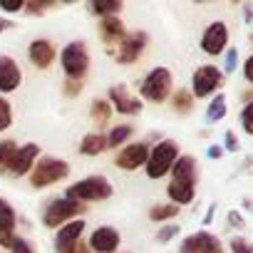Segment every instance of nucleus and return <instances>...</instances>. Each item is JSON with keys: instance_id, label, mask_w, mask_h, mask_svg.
<instances>
[{"instance_id": "1", "label": "nucleus", "mask_w": 253, "mask_h": 253, "mask_svg": "<svg viewBox=\"0 0 253 253\" xmlns=\"http://www.w3.org/2000/svg\"><path fill=\"white\" fill-rule=\"evenodd\" d=\"M174 179L169 184V196L174 199V206H184L194 201V186H196V159L194 157H179L174 164Z\"/></svg>"}, {"instance_id": "2", "label": "nucleus", "mask_w": 253, "mask_h": 253, "mask_svg": "<svg viewBox=\"0 0 253 253\" xmlns=\"http://www.w3.org/2000/svg\"><path fill=\"white\" fill-rule=\"evenodd\" d=\"M112 196V184L104 176H87L77 184H72L65 191V199H72L77 204H92V201H104Z\"/></svg>"}, {"instance_id": "3", "label": "nucleus", "mask_w": 253, "mask_h": 253, "mask_svg": "<svg viewBox=\"0 0 253 253\" xmlns=\"http://www.w3.org/2000/svg\"><path fill=\"white\" fill-rule=\"evenodd\" d=\"M70 174V164L62 162V159H55V157H42L35 162L33 171H30V184L35 189H45L60 179H65Z\"/></svg>"}, {"instance_id": "4", "label": "nucleus", "mask_w": 253, "mask_h": 253, "mask_svg": "<svg viewBox=\"0 0 253 253\" xmlns=\"http://www.w3.org/2000/svg\"><path fill=\"white\" fill-rule=\"evenodd\" d=\"M176 159H179V147L174 144V142H162V144H157L152 152H149V159H147V176L149 179H162L167 171H171L174 169V164H176Z\"/></svg>"}, {"instance_id": "5", "label": "nucleus", "mask_w": 253, "mask_h": 253, "mask_svg": "<svg viewBox=\"0 0 253 253\" xmlns=\"http://www.w3.org/2000/svg\"><path fill=\"white\" fill-rule=\"evenodd\" d=\"M82 211H84V206L77 204V201H72V199H55L45 209L42 223L47 228H57V226H65V223L75 221V216H80Z\"/></svg>"}, {"instance_id": "6", "label": "nucleus", "mask_w": 253, "mask_h": 253, "mask_svg": "<svg viewBox=\"0 0 253 253\" xmlns=\"http://www.w3.org/2000/svg\"><path fill=\"white\" fill-rule=\"evenodd\" d=\"M169 92H171V72L167 67H154L142 84V97L162 104L169 97Z\"/></svg>"}, {"instance_id": "7", "label": "nucleus", "mask_w": 253, "mask_h": 253, "mask_svg": "<svg viewBox=\"0 0 253 253\" xmlns=\"http://www.w3.org/2000/svg\"><path fill=\"white\" fill-rule=\"evenodd\" d=\"M62 70L70 80H82L87 67H89V55H87V47L84 42H70L65 50H62Z\"/></svg>"}, {"instance_id": "8", "label": "nucleus", "mask_w": 253, "mask_h": 253, "mask_svg": "<svg viewBox=\"0 0 253 253\" xmlns=\"http://www.w3.org/2000/svg\"><path fill=\"white\" fill-rule=\"evenodd\" d=\"M221 84H223V75L213 65H204L194 72V97H209Z\"/></svg>"}, {"instance_id": "9", "label": "nucleus", "mask_w": 253, "mask_h": 253, "mask_svg": "<svg viewBox=\"0 0 253 253\" xmlns=\"http://www.w3.org/2000/svg\"><path fill=\"white\" fill-rule=\"evenodd\" d=\"M147 47V33H129V35H124V40L119 42V47H117V62H122V65H132L139 55H142V50Z\"/></svg>"}, {"instance_id": "10", "label": "nucleus", "mask_w": 253, "mask_h": 253, "mask_svg": "<svg viewBox=\"0 0 253 253\" xmlns=\"http://www.w3.org/2000/svg\"><path fill=\"white\" fill-rule=\"evenodd\" d=\"M147 159H149V147H147L144 142H137V144L124 147V149L117 154L114 164H117L119 169L132 171V169H139V167H144V164H147Z\"/></svg>"}, {"instance_id": "11", "label": "nucleus", "mask_w": 253, "mask_h": 253, "mask_svg": "<svg viewBox=\"0 0 253 253\" xmlns=\"http://www.w3.org/2000/svg\"><path fill=\"white\" fill-rule=\"evenodd\" d=\"M82 231H84V218H75V221L60 226L57 238H55V251L57 253H70L82 241Z\"/></svg>"}, {"instance_id": "12", "label": "nucleus", "mask_w": 253, "mask_h": 253, "mask_svg": "<svg viewBox=\"0 0 253 253\" xmlns=\"http://www.w3.org/2000/svg\"><path fill=\"white\" fill-rule=\"evenodd\" d=\"M119 241H122V236H119L117 228H112V226H99V228H94L92 236H89V248H92L94 253H114V251L119 248Z\"/></svg>"}, {"instance_id": "13", "label": "nucleus", "mask_w": 253, "mask_h": 253, "mask_svg": "<svg viewBox=\"0 0 253 253\" xmlns=\"http://www.w3.org/2000/svg\"><path fill=\"white\" fill-rule=\"evenodd\" d=\"M181 253H223V246L218 243L216 236L199 231V233H191L181 243Z\"/></svg>"}, {"instance_id": "14", "label": "nucleus", "mask_w": 253, "mask_h": 253, "mask_svg": "<svg viewBox=\"0 0 253 253\" xmlns=\"http://www.w3.org/2000/svg\"><path fill=\"white\" fill-rule=\"evenodd\" d=\"M109 99H112V107L119 114H139L142 112V99L129 94V89H126L124 84H114L109 89Z\"/></svg>"}, {"instance_id": "15", "label": "nucleus", "mask_w": 253, "mask_h": 253, "mask_svg": "<svg viewBox=\"0 0 253 253\" xmlns=\"http://www.w3.org/2000/svg\"><path fill=\"white\" fill-rule=\"evenodd\" d=\"M38 154H40V147L38 144H25V147H18V152L13 154L8 169L15 174V176H23L28 171H33L35 162H38Z\"/></svg>"}, {"instance_id": "16", "label": "nucleus", "mask_w": 253, "mask_h": 253, "mask_svg": "<svg viewBox=\"0 0 253 253\" xmlns=\"http://www.w3.org/2000/svg\"><path fill=\"white\" fill-rule=\"evenodd\" d=\"M226 42H228V30H226V25H223V23H211V25L206 28L204 38H201V50L209 52V55H218V52H223Z\"/></svg>"}, {"instance_id": "17", "label": "nucleus", "mask_w": 253, "mask_h": 253, "mask_svg": "<svg viewBox=\"0 0 253 253\" xmlns=\"http://www.w3.org/2000/svg\"><path fill=\"white\" fill-rule=\"evenodd\" d=\"M23 72L18 67V62L8 55H0V92H13L20 87Z\"/></svg>"}, {"instance_id": "18", "label": "nucleus", "mask_w": 253, "mask_h": 253, "mask_svg": "<svg viewBox=\"0 0 253 253\" xmlns=\"http://www.w3.org/2000/svg\"><path fill=\"white\" fill-rule=\"evenodd\" d=\"M15 223H18V216H15L13 206L5 199H0V246L10 248V243L15 238Z\"/></svg>"}, {"instance_id": "19", "label": "nucleus", "mask_w": 253, "mask_h": 253, "mask_svg": "<svg viewBox=\"0 0 253 253\" xmlns=\"http://www.w3.org/2000/svg\"><path fill=\"white\" fill-rule=\"evenodd\" d=\"M28 55H30V62L35 67H50L52 60H55V47L50 40H33V45L28 47Z\"/></svg>"}, {"instance_id": "20", "label": "nucleus", "mask_w": 253, "mask_h": 253, "mask_svg": "<svg viewBox=\"0 0 253 253\" xmlns=\"http://www.w3.org/2000/svg\"><path fill=\"white\" fill-rule=\"evenodd\" d=\"M99 30H102L104 42H107V45H117V47H119V42H122L124 35H126V33H124V25H122L119 18H102Z\"/></svg>"}, {"instance_id": "21", "label": "nucleus", "mask_w": 253, "mask_h": 253, "mask_svg": "<svg viewBox=\"0 0 253 253\" xmlns=\"http://www.w3.org/2000/svg\"><path fill=\"white\" fill-rule=\"evenodd\" d=\"M104 149H107V137H102L99 132L87 134V137L82 139V144H80V152L87 154V157H97V154H102Z\"/></svg>"}, {"instance_id": "22", "label": "nucleus", "mask_w": 253, "mask_h": 253, "mask_svg": "<svg viewBox=\"0 0 253 253\" xmlns=\"http://www.w3.org/2000/svg\"><path fill=\"white\" fill-rule=\"evenodd\" d=\"M92 8V13H97V15H102V18H117V13L122 10V3L119 0H94V3L89 5Z\"/></svg>"}, {"instance_id": "23", "label": "nucleus", "mask_w": 253, "mask_h": 253, "mask_svg": "<svg viewBox=\"0 0 253 253\" xmlns=\"http://www.w3.org/2000/svg\"><path fill=\"white\" fill-rule=\"evenodd\" d=\"M89 114H92V119H94L97 124H107L109 117H112V107H109V102H104V99H94L92 107H89Z\"/></svg>"}, {"instance_id": "24", "label": "nucleus", "mask_w": 253, "mask_h": 253, "mask_svg": "<svg viewBox=\"0 0 253 253\" xmlns=\"http://www.w3.org/2000/svg\"><path fill=\"white\" fill-rule=\"evenodd\" d=\"M132 124H119V126H114V129L109 132V137H107V147H117V144H124L126 139L132 137Z\"/></svg>"}, {"instance_id": "25", "label": "nucleus", "mask_w": 253, "mask_h": 253, "mask_svg": "<svg viewBox=\"0 0 253 253\" xmlns=\"http://www.w3.org/2000/svg\"><path fill=\"white\" fill-rule=\"evenodd\" d=\"M223 114H226V97L218 94L216 99H211V104H209V109H206V119L213 124V122L223 119Z\"/></svg>"}, {"instance_id": "26", "label": "nucleus", "mask_w": 253, "mask_h": 253, "mask_svg": "<svg viewBox=\"0 0 253 253\" xmlns=\"http://www.w3.org/2000/svg\"><path fill=\"white\" fill-rule=\"evenodd\" d=\"M176 213H179V206H174V204H159V206H152L149 218L152 221H167V218H174Z\"/></svg>"}, {"instance_id": "27", "label": "nucleus", "mask_w": 253, "mask_h": 253, "mask_svg": "<svg viewBox=\"0 0 253 253\" xmlns=\"http://www.w3.org/2000/svg\"><path fill=\"white\" fill-rule=\"evenodd\" d=\"M191 107H194V94L186 92V89H179L174 94V109L176 112H189Z\"/></svg>"}, {"instance_id": "28", "label": "nucleus", "mask_w": 253, "mask_h": 253, "mask_svg": "<svg viewBox=\"0 0 253 253\" xmlns=\"http://www.w3.org/2000/svg\"><path fill=\"white\" fill-rule=\"evenodd\" d=\"M15 152H18V144H15L13 139H5V142H0V167H8Z\"/></svg>"}, {"instance_id": "29", "label": "nucleus", "mask_w": 253, "mask_h": 253, "mask_svg": "<svg viewBox=\"0 0 253 253\" xmlns=\"http://www.w3.org/2000/svg\"><path fill=\"white\" fill-rule=\"evenodd\" d=\"M10 122H13V109H10L8 99H3V97H0V132H3V129H8V126H10Z\"/></svg>"}, {"instance_id": "30", "label": "nucleus", "mask_w": 253, "mask_h": 253, "mask_svg": "<svg viewBox=\"0 0 253 253\" xmlns=\"http://www.w3.org/2000/svg\"><path fill=\"white\" fill-rule=\"evenodd\" d=\"M241 124H243V129L248 134H253V102H248L241 112Z\"/></svg>"}, {"instance_id": "31", "label": "nucleus", "mask_w": 253, "mask_h": 253, "mask_svg": "<svg viewBox=\"0 0 253 253\" xmlns=\"http://www.w3.org/2000/svg\"><path fill=\"white\" fill-rule=\"evenodd\" d=\"M10 251H13V253H35V248L30 246V241H28V238H20V236L13 238Z\"/></svg>"}, {"instance_id": "32", "label": "nucleus", "mask_w": 253, "mask_h": 253, "mask_svg": "<svg viewBox=\"0 0 253 253\" xmlns=\"http://www.w3.org/2000/svg\"><path fill=\"white\" fill-rule=\"evenodd\" d=\"M176 233H179V226H176V223H171V226H164V228L157 233V238H159V243H169Z\"/></svg>"}, {"instance_id": "33", "label": "nucleus", "mask_w": 253, "mask_h": 253, "mask_svg": "<svg viewBox=\"0 0 253 253\" xmlns=\"http://www.w3.org/2000/svg\"><path fill=\"white\" fill-rule=\"evenodd\" d=\"M231 251H233V253H253V248H251L243 238H233V241H231Z\"/></svg>"}, {"instance_id": "34", "label": "nucleus", "mask_w": 253, "mask_h": 253, "mask_svg": "<svg viewBox=\"0 0 253 253\" xmlns=\"http://www.w3.org/2000/svg\"><path fill=\"white\" fill-rule=\"evenodd\" d=\"M0 8H3L5 13H18V10L25 8V3H23V0H18V3H13V0H3V3H0Z\"/></svg>"}, {"instance_id": "35", "label": "nucleus", "mask_w": 253, "mask_h": 253, "mask_svg": "<svg viewBox=\"0 0 253 253\" xmlns=\"http://www.w3.org/2000/svg\"><path fill=\"white\" fill-rule=\"evenodd\" d=\"M80 89H82V80H67V84H65L67 94H77Z\"/></svg>"}, {"instance_id": "36", "label": "nucleus", "mask_w": 253, "mask_h": 253, "mask_svg": "<svg viewBox=\"0 0 253 253\" xmlns=\"http://www.w3.org/2000/svg\"><path fill=\"white\" fill-rule=\"evenodd\" d=\"M236 60H238V52H236V47H231V50H228V60H226V72H233Z\"/></svg>"}, {"instance_id": "37", "label": "nucleus", "mask_w": 253, "mask_h": 253, "mask_svg": "<svg viewBox=\"0 0 253 253\" xmlns=\"http://www.w3.org/2000/svg\"><path fill=\"white\" fill-rule=\"evenodd\" d=\"M243 75H246L248 82H253V55L246 60V65H243Z\"/></svg>"}, {"instance_id": "38", "label": "nucleus", "mask_w": 253, "mask_h": 253, "mask_svg": "<svg viewBox=\"0 0 253 253\" xmlns=\"http://www.w3.org/2000/svg\"><path fill=\"white\" fill-rule=\"evenodd\" d=\"M52 3H30V5H25L30 13H42V10H47Z\"/></svg>"}, {"instance_id": "39", "label": "nucleus", "mask_w": 253, "mask_h": 253, "mask_svg": "<svg viewBox=\"0 0 253 253\" xmlns=\"http://www.w3.org/2000/svg\"><path fill=\"white\" fill-rule=\"evenodd\" d=\"M226 147H228L231 152H236V149H238V142H236L233 132H228V134H226Z\"/></svg>"}, {"instance_id": "40", "label": "nucleus", "mask_w": 253, "mask_h": 253, "mask_svg": "<svg viewBox=\"0 0 253 253\" xmlns=\"http://www.w3.org/2000/svg\"><path fill=\"white\" fill-rule=\"evenodd\" d=\"M70 253H89V248H87V246H84V243L80 241V243H77V246H75V248H72Z\"/></svg>"}, {"instance_id": "41", "label": "nucleus", "mask_w": 253, "mask_h": 253, "mask_svg": "<svg viewBox=\"0 0 253 253\" xmlns=\"http://www.w3.org/2000/svg\"><path fill=\"white\" fill-rule=\"evenodd\" d=\"M8 28H13V20H5V18H0V33H5Z\"/></svg>"}, {"instance_id": "42", "label": "nucleus", "mask_w": 253, "mask_h": 253, "mask_svg": "<svg viewBox=\"0 0 253 253\" xmlns=\"http://www.w3.org/2000/svg\"><path fill=\"white\" fill-rule=\"evenodd\" d=\"M209 157H211V159H218V157H221V147H211V149H209Z\"/></svg>"}, {"instance_id": "43", "label": "nucleus", "mask_w": 253, "mask_h": 253, "mask_svg": "<svg viewBox=\"0 0 253 253\" xmlns=\"http://www.w3.org/2000/svg\"><path fill=\"white\" fill-rule=\"evenodd\" d=\"M228 218H231V223H236V226H241V216H238L236 211H231V213H228Z\"/></svg>"}]
</instances>
